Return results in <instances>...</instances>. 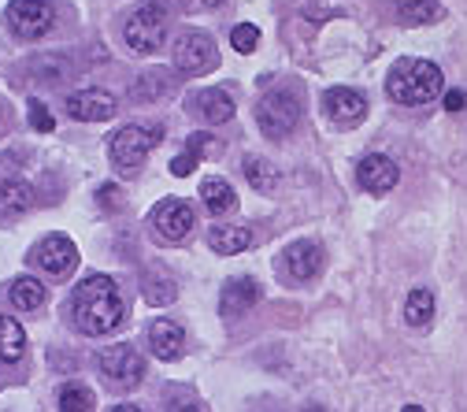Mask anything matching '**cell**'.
<instances>
[{"label":"cell","instance_id":"6da1fadb","mask_svg":"<svg viewBox=\"0 0 467 412\" xmlns=\"http://www.w3.org/2000/svg\"><path fill=\"white\" fill-rule=\"evenodd\" d=\"M71 320L82 334L100 338L111 334L115 327L123 323V298L119 286H115L108 275H86L75 293H71Z\"/></svg>","mask_w":467,"mask_h":412},{"label":"cell","instance_id":"7a4b0ae2","mask_svg":"<svg viewBox=\"0 0 467 412\" xmlns=\"http://www.w3.org/2000/svg\"><path fill=\"white\" fill-rule=\"evenodd\" d=\"M445 90L438 64L431 60H400L393 64L389 79H386V93L397 104H427Z\"/></svg>","mask_w":467,"mask_h":412},{"label":"cell","instance_id":"3957f363","mask_svg":"<svg viewBox=\"0 0 467 412\" xmlns=\"http://www.w3.org/2000/svg\"><path fill=\"white\" fill-rule=\"evenodd\" d=\"M297 120H301V97H297V90H267L256 100V127L271 142H282V138L294 134Z\"/></svg>","mask_w":467,"mask_h":412},{"label":"cell","instance_id":"277c9868","mask_svg":"<svg viewBox=\"0 0 467 412\" xmlns=\"http://www.w3.org/2000/svg\"><path fill=\"white\" fill-rule=\"evenodd\" d=\"M160 138H163L160 127H141V123L119 127L111 134V142H108V156H111V164L119 167L123 174H130V171H138L149 160V153L160 145Z\"/></svg>","mask_w":467,"mask_h":412},{"label":"cell","instance_id":"5b68a950","mask_svg":"<svg viewBox=\"0 0 467 412\" xmlns=\"http://www.w3.org/2000/svg\"><path fill=\"white\" fill-rule=\"evenodd\" d=\"M100 375L115 386V390H134L145 379V361L134 345H111L97 357Z\"/></svg>","mask_w":467,"mask_h":412},{"label":"cell","instance_id":"8992f818","mask_svg":"<svg viewBox=\"0 0 467 412\" xmlns=\"http://www.w3.org/2000/svg\"><path fill=\"white\" fill-rule=\"evenodd\" d=\"M127 45L134 48V52H141V56H152L160 45H163V37H167V12L160 8V5H141L130 19H127Z\"/></svg>","mask_w":467,"mask_h":412},{"label":"cell","instance_id":"52a82bcc","mask_svg":"<svg viewBox=\"0 0 467 412\" xmlns=\"http://www.w3.org/2000/svg\"><path fill=\"white\" fill-rule=\"evenodd\" d=\"M174 68H179L182 75L197 79V75H208L219 68V48L208 34L193 30V34H182L179 41H174Z\"/></svg>","mask_w":467,"mask_h":412},{"label":"cell","instance_id":"ba28073f","mask_svg":"<svg viewBox=\"0 0 467 412\" xmlns=\"http://www.w3.org/2000/svg\"><path fill=\"white\" fill-rule=\"evenodd\" d=\"M34 268H41L48 279H67L75 268H78V246L67 238V234H48L41 238L30 253Z\"/></svg>","mask_w":467,"mask_h":412},{"label":"cell","instance_id":"9c48e42d","mask_svg":"<svg viewBox=\"0 0 467 412\" xmlns=\"http://www.w3.org/2000/svg\"><path fill=\"white\" fill-rule=\"evenodd\" d=\"M5 19H8V26H12L16 37L37 41V37H45V34L52 30L56 12H52L48 0H12L8 12H5Z\"/></svg>","mask_w":467,"mask_h":412},{"label":"cell","instance_id":"30bf717a","mask_svg":"<svg viewBox=\"0 0 467 412\" xmlns=\"http://www.w3.org/2000/svg\"><path fill=\"white\" fill-rule=\"evenodd\" d=\"M193 223H197V216L182 197H167V201H160L152 208V230L160 234L163 242H174V246L186 242V234L193 230Z\"/></svg>","mask_w":467,"mask_h":412},{"label":"cell","instance_id":"8fae6325","mask_svg":"<svg viewBox=\"0 0 467 412\" xmlns=\"http://www.w3.org/2000/svg\"><path fill=\"white\" fill-rule=\"evenodd\" d=\"M357 183H360L368 194L382 197V194H389V190L400 183V167H397L389 156L371 153V156H364L360 167H357Z\"/></svg>","mask_w":467,"mask_h":412},{"label":"cell","instance_id":"7c38bea8","mask_svg":"<svg viewBox=\"0 0 467 412\" xmlns=\"http://www.w3.org/2000/svg\"><path fill=\"white\" fill-rule=\"evenodd\" d=\"M323 108H327V115L337 123V127H357L364 115H368V97L364 93H357V90H345V86H334V90H327V97H323Z\"/></svg>","mask_w":467,"mask_h":412},{"label":"cell","instance_id":"4fadbf2b","mask_svg":"<svg viewBox=\"0 0 467 412\" xmlns=\"http://www.w3.org/2000/svg\"><path fill=\"white\" fill-rule=\"evenodd\" d=\"M260 301V282L249 279V275H238V279H230L223 286V298H219V316L223 320H238L245 316L249 309H256Z\"/></svg>","mask_w":467,"mask_h":412},{"label":"cell","instance_id":"5bb4252c","mask_svg":"<svg viewBox=\"0 0 467 412\" xmlns=\"http://www.w3.org/2000/svg\"><path fill=\"white\" fill-rule=\"evenodd\" d=\"M278 268H282V275L285 279H294V282H308L312 275H319V268H323V249L316 246V242H294L285 253H282V260H278Z\"/></svg>","mask_w":467,"mask_h":412},{"label":"cell","instance_id":"9a60e30c","mask_svg":"<svg viewBox=\"0 0 467 412\" xmlns=\"http://www.w3.org/2000/svg\"><path fill=\"white\" fill-rule=\"evenodd\" d=\"M67 115L71 120H82V123H100V120H111L115 115V97L111 93H104V90H78V93H71L67 97Z\"/></svg>","mask_w":467,"mask_h":412},{"label":"cell","instance_id":"2e32d148","mask_svg":"<svg viewBox=\"0 0 467 412\" xmlns=\"http://www.w3.org/2000/svg\"><path fill=\"white\" fill-rule=\"evenodd\" d=\"M149 345L160 361H179L182 349H186V331L174 323V320H156L149 327Z\"/></svg>","mask_w":467,"mask_h":412},{"label":"cell","instance_id":"e0dca14e","mask_svg":"<svg viewBox=\"0 0 467 412\" xmlns=\"http://www.w3.org/2000/svg\"><path fill=\"white\" fill-rule=\"evenodd\" d=\"M253 242H256V234H253V227H245V223H230V227H212V230H208V246H212L219 257L245 253Z\"/></svg>","mask_w":467,"mask_h":412},{"label":"cell","instance_id":"ac0fdd59","mask_svg":"<svg viewBox=\"0 0 467 412\" xmlns=\"http://www.w3.org/2000/svg\"><path fill=\"white\" fill-rule=\"evenodd\" d=\"M141 293L149 305H171L179 298V282L171 279V271H163V264H149L141 271Z\"/></svg>","mask_w":467,"mask_h":412},{"label":"cell","instance_id":"d6986e66","mask_svg":"<svg viewBox=\"0 0 467 412\" xmlns=\"http://www.w3.org/2000/svg\"><path fill=\"white\" fill-rule=\"evenodd\" d=\"M193 108L201 111V120H208V123H230V120H234V97H230V86L201 90V93L193 97Z\"/></svg>","mask_w":467,"mask_h":412},{"label":"cell","instance_id":"ffe728a7","mask_svg":"<svg viewBox=\"0 0 467 412\" xmlns=\"http://www.w3.org/2000/svg\"><path fill=\"white\" fill-rule=\"evenodd\" d=\"M45 282H37L34 275H23V279H16L12 286H8V301H12V309H19V312H37L41 305H45Z\"/></svg>","mask_w":467,"mask_h":412},{"label":"cell","instance_id":"44dd1931","mask_svg":"<svg viewBox=\"0 0 467 412\" xmlns=\"http://www.w3.org/2000/svg\"><path fill=\"white\" fill-rule=\"evenodd\" d=\"M34 208V190L23 179H5L0 183V216H23Z\"/></svg>","mask_w":467,"mask_h":412},{"label":"cell","instance_id":"7402d4cb","mask_svg":"<svg viewBox=\"0 0 467 412\" xmlns=\"http://www.w3.org/2000/svg\"><path fill=\"white\" fill-rule=\"evenodd\" d=\"M393 12L408 26H427V23L441 19V5H438V0H393Z\"/></svg>","mask_w":467,"mask_h":412},{"label":"cell","instance_id":"603a6c76","mask_svg":"<svg viewBox=\"0 0 467 412\" xmlns=\"http://www.w3.org/2000/svg\"><path fill=\"white\" fill-rule=\"evenodd\" d=\"M23 353H26V331L12 316H0V364L23 361Z\"/></svg>","mask_w":467,"mask_h":412},{"label":"cell","instance_id":"cb8c5ba5","mask_svg":"<svg viewBox=\"0 0 467 412\" xmlns=\"http://www.w3.org/2000/svg\"><path fill=\"white\" fill-rule=\"evenodd\" d=\"M201 201L212 216H226V212L238 208V194H234L230 183H223V179H204L201 183Z\"/></svg>","mask_w":467,"mask_h":412},{"label":"cell","instance_id":"d4e9b609","mask_svg":"<svg viewBox=\"0 0 467 412\" xmlns=\"http://www.w3.org/2000/svg\"><path fill=\"white\" fill-rule=\"evenodd\" d=\"M404 320H408V327H427L434 320V293L431 290H412L408 293Z\"/></svg>","mask_w":467,"mask_h":412},{"label":"cell","instance_id":"484cf974","mask_svg":"<svg viewBox=\"0 0 467 412\" xmlns=\"http://www.w3.org/2000/svg\"><path fill=\"white\" fill-rule=\"evenodd\" d=\"M245 179H249L253 190H260V194H275V186H278V171H275L267 160L249 156V160H245Z\"/></svg>","mask_w":467,"mask_h":412},{"label":"cell","instance_id":"4316f807","mask_svg":"<svg viewBox=\"0 0 467 412\" xmlns=\"http://www.w3.org/2000/svg\"><path fill=\"white\" fill-rule=\"evenodd\" d=\"M93 390L82 383H67L60 390V412H93Z\"/></svg>","mask_w":467,"mask_h":412},{"label":"cell","instance_id":"83f0119b","mask_svg":"<svg viewBox=\"0 0 467 412\" xmlns=\"http://www.w3.org/2000/svg\"><path fill=\"white\" fill-rule=\"evenodd\" d=\"M163 90H167V75H163V71H145V75L134 82L130 97H134V100H160Z\"/></svg>","mask_w":467,"mask_h":412},{"label":"cell","instance_id":"f1b7e54d","mask_svg":"<svg viewBox=\"0 0 467 412\" xmlns=\"http://www.w3.org/2000/svg\"><path fill=\"white\" fill-rule=\"evenodd\" d=\"M163 408L167 412H204L201 397L193 390H186V386H171L167 397H163Z\"/></svg>","mask_w":467,"mask_h":412},{"label":"cell","instance_id":"f546056e","mask_svg":"<svg viewBox=\"0 0 467 412\" xmlns=\"http://www.w3.org/2000/svg\"><path fill=\"white\" fill-rule=\"evenodd\" d=\"M230 45L249 56V52L260 45V26H253V23H238V26L230 30Z\"/></svg>","mask_w":467,"mask_h":412},{"label":"cell","instance_id":"4dcf8cb0","mask_svg":"<svg viewBox=\"0 0 467 412\" xmlns=\"http://www.w3.org/2000/svg\"><path fill=\"white\" fill-rule=\"evenodd\" d=\"M30 127H34V131H41V134H52V127H56L52 111H48L37 97H30Z\"/></svg>","mask_w":467,"mask_h":412},{"label":"cell","instance_id":"1f68e13d","mask_svg":"<svg viewBox=\"0 0 467 412\" xmlns=\"http://www.w3.org/2000/svg\"><path fill=\"white\" fill-rule=\"evenodd\" d=\"M186 149H190V153H197V156H208V153H215V149H219V142H215L212 134H193V138L186 142Z\"/></svg>","mask_w":467,"mask_h":412},{"label":"cell","instance_id":"d6a6232c","mask_svg":"<svg viewBox=\"0 0 467 412\" xmlns=\"http://www.w3.org/2000/svg\"><path fill=\"white\" fill-rule=\"evenodd\" d=\"M197 160H201L197 153H182V156H174V160H171V174H179V179H186Z\"/></svg>","mask_w":467,"mask_h":412},{"label":"cell","instance_id":"836d02e7","mask_svg":"<svg viewBox=\"0 0 467 412\" xmlns=\"http://www.w3.org/2000/svg\"><path fill=\"white\" fill-rule=\"evenodd\" d=\"M97 201L108 208V205H115V212H119V205H123V194H119V186H100L97 190Z\"/></svg>","mask_w":467,"mask_h":412},{"label":"cell","instance_id":"e575fe53","mask_svg":"<svg viewBox=\"0 0 467 412\" xmlns=\"http://www.w3.org/2000/svg\"><path fill=\"white\" fill-rule=\"evenodd\" d=\"M441 100H445V111H463L467 108V90H449Z\"/></svg>","mask_w":467,"mask_h":412},{"label":"cell","instance_id":"d590c367","mask_svg":"<svg viewBox=\"0 0 467 412\" xmlns=\"http://www.w3.org/2000/svg\"><path fill=\"white\" fill-rule=\"evenodd\" d=\"M108 412H141L138 405H115V408H108Z\"/></svg>","mask_w":467,"mask_h":412},{"label":"cell","instance_id":"8d00e7d4","mask_svg":"<svg viewBox=\"0 0 467 412\" xmlns=\"http://www.w3.org/2000/svg\"><path fill=\"white\" fill-rule=\"evenodd\" d=\"M400 412H423V408H420V405H408V408H400Z\"/></svg>","mask_w":467,"mask_h":412},{"label":"cell","instance_id":"74e56055","mask_svg":"<svg viewBox=\"0 0 467 412\" xmlns=\"http://www.w3.org/2000/svg\"><path fill=\"white\" fill-rule=\"evenodd\" d=\"M204 5H208V8H219V5H223V0H204Z\"/></svg>","mask_w":467,"mask_h":412},{"label":"cell","instance_id":"f35d334b","mask_svg":"<svg viewBox=\"0 0 467 412\" xmlns=\"http://www.w3.org/2000/svg\"><path fill=\"white\" fill-rule=\"evenodd\" d=\"M0 120H5V108H0ZM0 131H5V123H0Z\"/></svg>","mask_w":467,"mask_h":412},{"label":"cell","instance_id":"ab89813d","mask_svg":"<svg viewBox=\"0 0 467 412\" xmlns=\"http://www.w3.org/2000/svg\"><path fill=\"white\" fill-rule=\"evenodd\" d=\"M312 412H316V408H312Z\"/></svg>","mask_w":467,"mask_h":412}]
</instances>
